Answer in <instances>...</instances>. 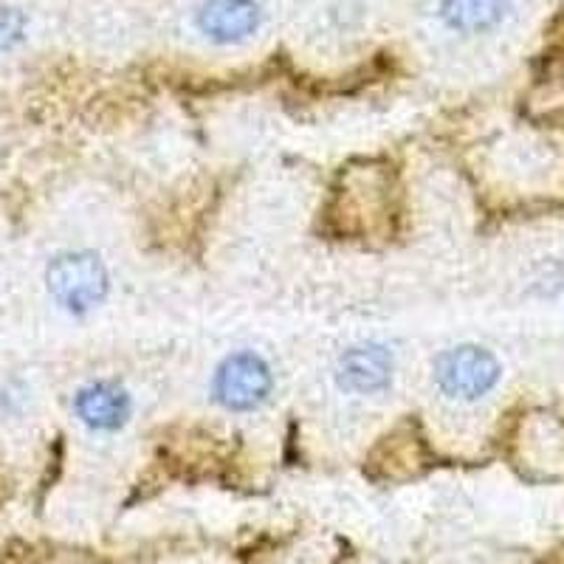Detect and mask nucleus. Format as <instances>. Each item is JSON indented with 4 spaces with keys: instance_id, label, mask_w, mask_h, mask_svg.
<instances>
[{
    "instance_id": "1",
    "label": "nucleus",
    "mask_w": 564,
    "mask_h": 564,
    "mask_svg": "<svg viewBox=\"0 0 564 564\" xmlns=\"http://www.w3.org/2000/svg\"><path fill=\"white\" fill-rule=\"evenodd\" d=\"M45 289L70 316L97 311L110 294V271L97 251H59L45 265Z\"/></svg>"
},
{
    "instance_id": "2",
    "label": "nucleus",
    "mask_w": 564,
    "mask_h": 564,
    "mask_svg": "<svg viewBox=\"0 0 564 564\" xmlns=\"http://www.w3.org/2000/svg\"><path fill=\"white\" fill-rule=\"evenodd\" d=\"M271 390H274V372L269 361L254 350L231 352L212 376V395L229 412H251L263 406Z\"/></svg>"
},
{
    "instance_id": "3",
    "label": "nucleus",
    "mask_w": 564,
    "mask_h": 564,
    "mask_svg": "<svg viewBox=\"0 0 564 564\" xmlns=\"http://www.w3.org/2000/svg\"><path fill=\"white\" fill-rule=\"evenodd\" d=\"M502 367L480 345H455L435 359V384L457 401H477L500 384Z\"/></svg>"
},
{
    "instance_id": "4",
    "label": "nucleus",
    "mask_w": 564,
    "mask_h": 564,
    "mask_svg": "<svg viewBox=\"0 0 564 564\" xmlns=\"http://www.w3.org/2000/svg\"><path fill=\"white\" fill-rule=\"evenodd\" d=\"M395 361L392 352L379 341H361L347 347L336 361V381L352 395H376L392 384Z\"/></svg>"
},
{
    "instance_id": "5",
    "label": "nucleus",
    "mask_w": 564,
    "mask_h": 564,
    "mask_svg": "<svg viewBox=\"0 0 564 564\" xmlns=\"http://www.w3.org/2000/svg\"><path fill=\"white\" fill-rule=\"evenodd\" d=\"M74 415L90 432H119L133 415V395L119 381H88L74 395Z\"/></svg>"
},
{
    "instance_id": "6",
    "label": "nucleus",
    "mask_w": 564,
    "mask_h": 564,
    "mask_svg": "<svg viewBox=\"0 0 564 564\" xmlns=\"http://www.w3.org/2000/svg\"><path fill=\"white\" fill-rule=\"evenodd\" d=\"M263 23V9L257 0H204L195 12V26L212 43H243Z\"/></svg>"
},
{
    "instance_id": "7",
    "label": "nucleus",
    "mask_w": 564,
    "mask_h": 564,
    "mask_svg": "<svg viewBox=\"0 0 564 564\" xmlns=\"http://www.w3.org/2000/svg\"><path fill=\"white\" fill-rule=\"evenodd\" d=\"M511 12V0H441V20L452 32L486 34Z\"/></svg>"
},
{
    "instance_id": "8",
    "label": "nucleus",
    "mask_w": 564,
    "mask_h": 564,
    "mask_svg": "<svg viewBox=\"0 0 564 564\" xmlns=\"http://www.w3.org/2000/svg\"><path fill=\"white\" fill-rule=\"evenodd\" d=\"M29 32V18L14 7H0V54L14 52Z\"/></svg>"
}]
</instances>
